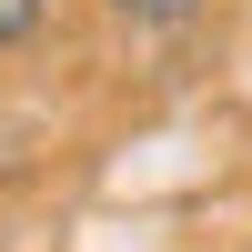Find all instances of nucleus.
<instances>
[{
    "instance_id": "nucleus-1",
    "label": "nucleus",
    "mask_w": 252,
    "mask_h": 252,
    "mask_svg": "<svg viewBox=\"0 0 252 252\" xmlns=\"http://www.w3.org/2000/svg\"><path fill=\"white\" fill-rule=\"evenodd\" d=\"M202 10L212 0H101V20H121V31H192Z\"/></svg>"
},
{
    "instance_id": "nucleus-2",
    "label": "nucleus",
    "mask_w": 252,
    "mask_h": 252,
    "mask_svg": "<svg viewBox=\"0 0 252 252\" xmlns=\"http://www.w3.org/2000/svg\"><path fill=\"white\" fill-rule=\"evenodd\" d=\"M40 31H51V0H0V61H10V51H31Z\"/></svg>"
}]
</instances>
